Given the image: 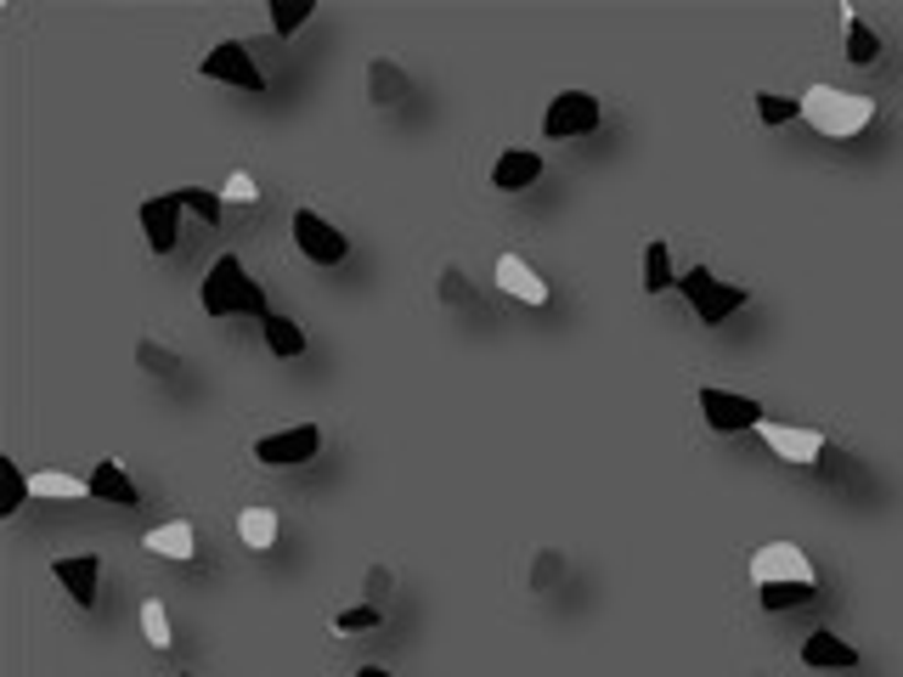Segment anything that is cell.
Masks as SVG:
<instances>
[{
	"instance_id": "1",
	"label": "cell",
	"mask_w": 903,
	"mask_h": 677,
	"mask_svg": "<svg viewBox=\"0 0 903 677\" xmlns=\"http://www.w3.org/2000/svg\"><path fill=\"white\" fill-rule=\"evenodd\" d=\"M802 119L830 141H852L875 119V103L870 96H852V90H836V85H814V90H802Z\"/></svg>"
},
{
	"instance_id": "2",
	"label": "cell",
	"mask_w": 903,
	"mask_h": 677,
	"mask_svg": "<svg viewBox=\"0 0 903 677\" xmlns=\"http://www.w3.org/2000/svg\"><path fill=\"white\" fill-rule=\"evenodd\" d=\"M204 311L209 316H232V311H255V316H271L266 305V288L249 277V266L237 255H221L204 277Z\"/></svg>"
},
{
	"instance_id": "3",
	"label": "cell",
	"mask_w": 903,
	"mask_h": 677,
	"mask_svg": "<svg viewBox=\"0 0 903 677\" xmlns=\"http://www.w3.org/2000/svg\"><path fill=\"white\" fill-rule=\"evenodd\" d=\"M678 288H684V300L695 305V316L706 322V327H718V322H729L751 294L745 288H734V282H723V277H711L706 266H689V271H678Z\"/></svg>"
},
{
	"instance_id": "4",
	"label": "cell",
	"mask_w": 903,
	"mask_h": 677,
	"mask_svg": "<svg viewBox=\"0 0 903 677\" xmlns=\"http://www.w3.org/2000/svg\"><path fill=\"white\" fill-rule=\"evenodd\" d=\"M599 125V103L588 90H559L553 103H548V114H542V136L548 141H570V136H588Z\"/></svg>"
},
{
	"instance_id": "5",
	"label": "cell",
	"mask_w": 903,
	"mask_h": 677,
	"mask_svg": "<svg viewBox=\"0 0 903 677\" xmlns=\"http://www.w3.org/2000/svg\"><path fill=\"white\" fill-rule=\"evenodd\" d=\"M751 582L756 588H774V582H814V565H807L802 548L791 542H768L751 554Z\"/></svg>"
},
{
	"instance_id": "6",
	"label": "cell",
	"mask_w": 903,
	"mask_h": 677,
	"mask_svg": "<svg viewBox=\"0 0 903 677\" xmlns=\"http://www.w3.org/2000/svg\"><path fill=\"white\" fill-rule=\"evenodd\" d=\"M294 244H300V255L316 260V266H340V260L351 255L345 232H340V226H327L316 209H300V215H294Z\"/></svg>"
},
{
	"instance_id": "7",
	"label": "cell",
	"mask_w": 903,
	"mask_h": 677,
	"mask_svg": "<svg viewBox=\"0 0 903 677\" xmlns=\"http://www.w3.org/2000/svg\"><path fill=\"white\" fill-rule=\"evenodd\" d=\"M322 452V429L316 423H294V429H282V434H266V441H255V458L266 469H289V463H305Z\"/></svg>"
},
{
	"instance_id": "8",
	"label": "cell",
	"mask_w": 903,
	"mask_h": 677,
	"mask_svg": "<svg viewBox=\"0 0 903 677\" xmlns=\"http://www.w3.org/2000/svg\"><path fill=\"white\" fill-rule=\"evenodd\" d=\"M700 412L711 429H723V434H740V429H756L763 423V407H756L751 396H734V390H700Z\"/></svg>"
},
{
	"instance_id": "9",
	"label": "cell",
	"mask_w": 903,
	"mask_h": 677,
	"mask_svg": "<svg viewBox=\"0 0 903 677\" xmlns=\"http://www.w3.org/2000/svg\"><path fill=\"white\" fill-rule=\"evenodd\" d=\"M181 215H186V192H164V198L141 204V232H148V249L170 255L175 237H181Z\"/></svg>"
},
{
	"instance_id": "10",
	"label": "cell",
	"mask_w": 903,
	"mask_h": 677,
	"mask_svg": "<svg viewBox=\"0 0 903 677\" xmlns=\"http://www.w3.org/2000/svg\"><path fill=\"white\" fill-rule=\"evenodd\" d=\"M763 429V441H768V452L774 458H785V463H819L825 458V434L819 429H796V423H756Z\"/></svg>"
},
{
	"instance_id": "11",
	"label": "cell",
	"mask_w": 903,
	"mask_h": 677,
	"mask_svg": "<svg viewBox=\"0 0 903 677\" xmlns=\"http://www.w3.org/2000/svg\"><path fill=\"white\" fill-rule=\"evenodd\" d=\"M204 74H209V79H226V85H237V90H260V85H266V74H260L255 57H249V45H237V40L215 45V52L204 57Z\"/></svg>"
},
{
	"instance_id": "12",
	"label": "cell",
	"mask_w": 903,
	"mask_h": 677,
	"mask_svg": "<svg viewBox=\"0 0 903 677\" xmlns=\"http://www.w3.org/2000/svg\"><path fill=\"white\" fill-rule=\"evenodd\" d=\"M52 570H57V582L68 588V599H74L79 610H90V604H97V576H103V559H97V554H79V559H57Z\"/></svg>"
},
{
	"instance_id": "13",
	"label": "cell",
	"mask_w": 903,
	"mask_h": 677,
	"mask_svg": "<svg viewBox=\"0 0 903 677\" xmlns=\"http://www.w3.org/2000/svg\"><path fill=\"white\" fill-rule=\"evenodd\" d=\"M497 288H503V294H514V300H526V305H542L548 300V282L526 260H519V255H503L497 260Z\"/></svg>"
},
{
	"instance_id": "14",
	"label": "cell",
	"mask_w": 903,
	"mask_h": 677,
	"mask_svg": "<svg viewBox=\"0 0 903 677\" xmlns=\"http://www.w3.org/2000/svg\"><path fill=\"white\" fill-rule=\"evenodd\" d=\"M537 175H542V159L526 153V148H514V153H503V159L492 164V186H497V192H526Z\"/></svg>"
},
{
	"instance_id": "15",
	"label": "cell",
	"mask_w": 903,
	"mask_h": 677,
	"mask_svg": "<svg viewBox=\"0 0 903 677\" xmlns=\"http://www.w3.org/2000/svg\"><path fill=\"white\" fill-rule=\"evenodd\" d=\"M90 497H103L114 508H136L141 492H136V480L119 469V463H97V474H90Z\"/></svg>"
},
{
	"instance_id": "16",
	"label": "cell",
	"mask_w": 903,
	"mask_h": 677,
	"mask_svg": "<svg viewBox=\"0 0 903 677\" xmlns=\"http://www.w3.org/2000/svg\"><path fill=\"white\" fill-rule=\"evenodd\" d=\"M802 660L807 666H830V671H847V666H859V649H852L847 638H836V633H814L802 644Z\"/></svg>"
},
{
	"instance_id": "17",
	"label": "cell",
	"mask_w": 903,
	"mask_h": 677,
	"mask_svg": "<svg viewBox=\"0 0 903 677\" xmlns=\"http://www.w3.org/2000/svg\"><path fill=\"white\" fill-rule=\"evenodd\" d=\"M29 492L34 497H52V503H79V497H90V480H74L63 469H45V474H29Z\"/></svg>"
},
{
	"instance_id": "18",
	"label": "cell",
	"mask_w": 903,
	"mask_h": 677,
	"mask_svg": "<svg viewBox=\"0 0 903 677\" xmlns=\"http://www.w3.org/2000/svg\"><path fill=\"white\" fill-rule=\"evenodd\" d=\"M148 548H153L159 559H193V554H198V537H193V525H186V519H175V525H159V530H153Z\"/></svg>"
},
{
	"instance_id": "19",
	"label": "cell",
	"mask_w": 903,
	"mask_h": 677,
	"mask_svg": "<svg viewBox=\"0 0 903 677\" xmlns=\"http://www.w3.org/2000/svg\"><path fill=\"white\" fill-rule=\"evenodd\" d=\"M875 57H881V34L870 23H859V12L847 7V63L852 68H870Z\"/></svg>"
},
{
	"instance_id": "20",
	"label": "cell",
	"mask_w": 903,
	"mask_h": 677,
	"mask_svg": "<svg viewBox=\"0 0 903 677\" xmlns=\"http://www.w3.org/2000/svg\"><path fill=\"white\" fill-rule=\"evenodd\" d=\"M237 537H244L255 554H266L277 542V514L271 508H244V514H237Z\"/></svg>"
},
{
	"instance_id": "21",
	"label": "cell",
	"mask_w": 903,
	"mask_h": 677,
	"mask_svg": "<svg viewBox=\"0 0 903 677\" xmlns=\"http://www.w3.org/2000/svg\"><path fill=\"white\" fill-rule=\"evenodd\" d=\"M260 333H266V345L277 351V356H300L305 351V333H300V322H289V316H260Z\"/></svg>"
},
{
	"instance_id": "22",
	"label": "cell",
	"mask_w": 903,
	"mask_h": 677,
	"mask_svg": "<svg viewBox=\"0 0 903 677\" xmlns=\"http://www.w3.org/2000/svg\"><path fill=\"white\" fill-rule=\"evenodd\" d=\"M673 282H678L673 249H667V244H649V249H644V294H667Z\"/></svg>"
},
{
	"instance_id": "23",
	"label": "cell",
	"mask_w": 903,
	"mask_h": 677,
	"mask_svg": "<svg viewBox=\"0 0 903 677\" xmlns=\"http://www.w3.org/2000/svg\"><path fill=\"white\" fill-rule=\"evenodd\" d=\"M23 497H34V492H29V474H23L12 458H0V514L12 519V514L23 508Z\"/></svg>"
},
{
	"instance_id": "24",
	"label": "cell",
	"mask_w": 903,
	"mask_h": 677,
	"mask_svg": "<svg viewBox=\"0 0 903 677\" xmlns=\"http://www.w3.org/2000/svg\"><path fill=\"white\" fill-rule=\"evenodd\" d=\"M819 593V582H774V588H763L756 599H763V610H796V604H807Z\"/></svg>"
},
{
	"instance_id": "25",
	"label": "cell",
	"mask_w": 903,
	"mask_h": 677,
	"mask_svg": "<svg viewBox=\"0 0 903 677\" xmlns=\"http://www.w3.org/2000/svg\"><path fill=\"white\" fill-rule=\"evenodd\" d=\"M401 90H407V74H401L396 63H373V103H378V108L401 103Z\"/></svg>"
},
{
	"instance_id": "26",
	"label": "cell",
	"mask_w": 903,
	"mask_h": 677,
	"mask_svg": "<svg viewBox=\"0 0 903 677\" xmlns=\"http://www.w3.org/2000/svg\"><path fill=\"white\" fill-rule=\"evenodd\" d=\"M756 119H763V125L802 119V96H774V90H763V96H756Z\"/></svg>"
},
{
	"instance_id": "27",
	"label": "cell",
	"mask_w": 903,
	"mask_h": 677,
	"mask_svg": "<svg viewBox=\"0 0 903 677\" xmlns=\"http://www.w3.org/2000/svg\"><path fill=\"white\" fill-rule=\"evenodd\" d=\"M141 633H148V644H153V649H170V638H175V633H170V610H164L159 599L141 604Z\"/></svg>"
},
{
	"instance_id": "28",
	"label": "cell",
	"mask_w": 903,
	"mask_h": 677,
	"mask_svg": "<svg viewBox=\"0 0 903 677\" xmlns=\"http://www.w3.org/2000/svg\"><path fill=\"white\" fill-rule=\"evenodd\" d=\"M378 626V610L373 604H356V610H340L334 615V633H373Z\"/></svg>"
},
{
	"instance_id": "29",
	"label": "cell",
	"mask_w": 903,
	"mask_h": 677,
	"mask_svg": "<svg viewBox=\"0 0 903 677\" xmlns=\"http://www.w3.org/2000/svg\"><path fill=\"white\" fill-rule=\"evenodd\" d=\"M186 209H193L204 226L221 221V198H215V192H204V186H186Z\"/></svg>"
},
{
	"instance_id": "30",
	"label": "cell",
	"mask_w": 903,
	"mask_h": 677,
	"mask_svg": "<svg viewBox=\"0 0 903 677\" xmlns=\"http://www.w3.org/2000/svg\"><path fill=\"white\" fill-rule=\"evenodd\" d=\"M136 362L148 367V373H175V356L164 345H153V338H141V345H136Z\"/></svg>"
},
{
	"instance_id": "31",
	"label": "cell",
	"mask_w": 903,
	"mask_h": 677,
	"mask_svg": "<svg viewBox=\"0 0 903 677\" xmlns=\"http://www.w3.org/2000/svg\"><path fill=\"white\" fill-rule=\"evenodd\" d=\"M305 18H311V0H300V7H271V29L277 34H294Z\"/></svg>"
},
{
	"instance_id": "32",
	"label": "cell",
	"mask_w": 903,
	"mask_h": 677,
	"mask_svg": "<svg viewBox=\"0 0 903 677\" xmlns=\"http://www.w3.org/2000/svg\"><path fill=\"white\" fill-rule=\"evenodd\" d=\"M226 198H232V204H255V198H260V186H255V175H244V170H232V175H226Z\"/></svg>"
},
{
	"instance_id": "33",
	"label": "cell",
	"mask_w": 903,
	"mask_h": 677,
	"mask_svg": "<svg viewBox=\"0 0 903 677\" xmlns=\"http://www.w3.org/2000/svg\"><path fill=\"white\" fill-rule=\"evenodd\" d=\"M441 294H447V300H463V294H469V288H463V277H458V271H452V277L441 282Z\"/></svg>"
},
{
	"instance_id": "34",
	"label": "cell",
	"mask_w": 903,
	"mask_h": 677,
	"mask_svg": "<svg viewBox=\"0 0 903 677\" xmlns=\"http://www.w3.org/2000/svg\"><path fill=\"white\" fill-rule=\"evenodd\" d=\"M356 677H396V671H385V666H362Z\"/></svg>"
}]
</instances>
